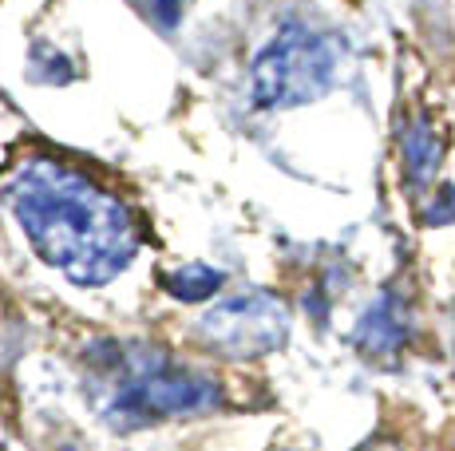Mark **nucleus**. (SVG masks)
I'll list each match as a JSON object with an SVG mask.
<instances>
[{
	"instance_id": "1",
	"label": "nucleus",
	"mask_w": 455,
	"mask_h": 451,
	"mask_svg": "<svg viewBox=\"0 0 455 451\" xmlns=\"http://www.w3.org/2000/svg\"><path fill=\"white\" fill-rule=\"evenodd\" d=\"M4 198L32 249L76 285L119 277L139 249L127 206L64 162L28 159L8 178Z\"/></svg>"
},
{
	"instance_id": "2",
	"label": "nucleus",
	"mask_w": 455,
	"mask_h": 451,
	"mask_svg": "<svg viewBox=\"0 0 455 451\" xmlns=\"http://www.w3.org/2000/svg\"><path fill=\"white\" fill-rule=\"evenodd\" d=\"M337 80V48L325 36L290 24L253 59V103L266 111L297 107L325 95Z\"/></svg>"
},
{
	"instance_id": "3",
	"label": "nucleus",
	"mask_w": 455,
	"mask_h": 451,
	"mask_svg": "<svg viewBox=\"0 0 455 451\" xmlns=\"http://www.w3.org/2000/svg\"><path fill=\"white\" fill-rule=\"evenodd\" d=\"M218 400L214 384L198 380L195 372L174 368V364H135L119 388L111 392L116 415H124L127 423H147L163 420V415H187L203 412Z\"/></svg>"
},
{
	"instance_id": "4",
	"label": "nucleus",
	"mask_w": 455,
	"mask_h": 451,
	"mask_svg": "<svg viewBox=\"0 0 455 451\" xmlns=\"http://www.w3.org/2000/svg\"><path fill=\"white\" fill-rule=\"evenodd\" d=\"M203 328L214 336L218 349L234 352V357H258L285 341L290 333V317H285L282 301L266 297V293H250V297H234L206 313Z\"/></svg>"
},
{
	"instance_id": "5",
	"label": "nucleus",
	"mask_w": 455,
	"mask_h": 451,
	"mask_svg": "<svg viewBox=\"0 0 455 451\" xmlns=\"http://www.w3.org/2000/svg\"><path fill=\"white\" fill-rule=\"evenodd\" d=\"M404 336H408V317H404V305H400L396 297H380L369 313H364L361 328H356V344L376 352V357L400 349Z\"/></svg>"
},
{
	"instance_id": "6",
	"label": "nucleus",
	"mask_w": 455,
	"mask_h": 451,
	"mask_svg": "<svg viewBox=\"0 0 455 451\" xmlns=\"http://www.w3.org/2000/svg\"><path fill=\"white\" fill-rule=\"evenodd\" d=\"M440 159H443L440 131H435L427 119H416L404 131V167H408L412 186H427V182L435 178V170H440Z\"/></svg>"
},
{
	"instance_id": "7",
	"label": "nucleus",
	"mask_w": 455,
	"mask_h": 451,
	"mask_svg": "<svg viewBox=\"0 0 455 451\" xmlns=\"http://www.w3.org/2000/svg\"><path fill=\"white\" fill-rule=\"evenodd\" d=\"M163 285L179 301H206L210 293H218V285H222V273L210 270V265H182V270L166 273Z\"/></svg>"
},
{
	"instance_id": "8",
	"label": "nucleus",
	"mask_w": 455,
	"mask_h": 451,
	"mask_svg": "<svg viewBox=\"0 0 455 451\" xmlns=\"http://www.w3.org/2000/svg\"><path fill=\"white\" fill-rule=\"evenodd\" d=\"M143 8H147V16H155V20L163 24V28H171L182 12V0H143Z\"/></svg>"
}]
</instances>
